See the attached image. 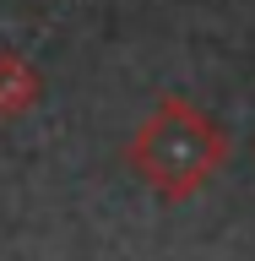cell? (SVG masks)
I'll return each mask as SVG.
<instances>
[{
    "label": "cell",
    "instance_id": "6da1fadb",
    "mask_svg": "<svg viewBox=\"0 0 255 261\" xmlns=\"http://www.w3.org/2000/svg\"><path fill=\"white\" fill-rule=\"evenodd\" d=\"M217 152H223V142H217L212 120L195 114L190 103H179V98H168L147 120L141 142H136L141 174H152L158 185H190V179H201L217 163Z\"/></svg>",
    "mask_w": 255,
    "mask_h": 261
},
{
    "label": "cell",
    "instance_id": "7a4b0ae2",
    "mask_svg": "<svg viewBox=\"0 0 255 261\" xmlns=\"http://www.w3.org/2000/svg\"><path fill=\"white\" fill-rule=\"evenodd\" d=\"M38 98V76L22 55H0V114H22Z\"/></svg>",
    "mask_w": 255,
    "mask_h": 261
}]
</instances>
